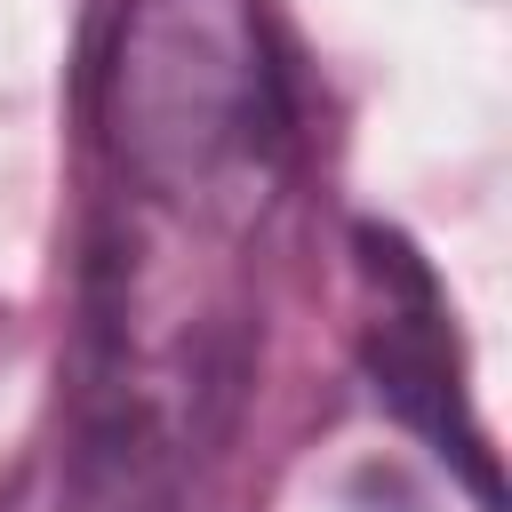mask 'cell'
Wrapping results in <instances>:
<instances>
[{"label":"cell","mask_w":512,"mask_h":512,"mask_svg":"<svg viewBox=\"0 0 512 512\" xmlns=\"http://www.w3.org/2000/svg\"><path fill=\"white\" fill-rule=\"evenodd\" d=\"M360 248H368L360 272H368V296H376V320H368L376 392L408 424H424L440 440V456H464L472 488L496 504V480H488V456H480V432L464 416V384H456V360H448V304H440L432 272L392 232H360Z\"/></svg>","instance_id":"cell-2"},{"label":"cell","mask_w":512,"mask_h":512,"mask_svg":"<svg viewBox=\"0 0 512 512\" xmlns=\"http://www.w3.org/2000/svg\"><path fill=\"white\" fill-rule=\"evenodd\" d=\"M288 72L264 0H120L96 56V152L144 232L240 256L288 176Z\"/></svg>","instance_id":"cell-1"},{"label":"cell","mask_w":512,"mask_h":512,"mask_svg":"<svg viewBox=\"0 0 512 512\" xmlns=\"http://www.w3.org/2000/svg\"><path fill=\"white\" fill-rule=\"evenodd\" d=\"M40 512H184L176 504V464L144 456V448H112V440H80L64 488Z\"/></svg>","instance_id":"cell-3"}]
</instances>
